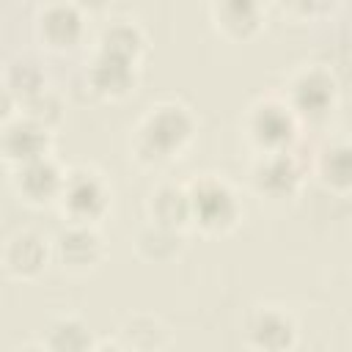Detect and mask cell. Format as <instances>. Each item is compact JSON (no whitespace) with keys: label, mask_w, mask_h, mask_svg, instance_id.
Here are the masks:
<instances>
[{"label":"cell","mask_w":352,"mask_h":352,"mask_svg":"<svg viewBox=\"0 0 352 352\" xmlns=\"http://www.w3.org/2000/svg\"><path fill=\"white\" fill-rule=\"evenodd\" d=\"M297 116L286 102L278 99H264L250 107L248 113V135L261 154H275V151H289V146L297 138Z\"/></svg>","instance_id":"3957f363"},{"label":"cell","mask_w":352,"mask_h":352,"mask_svg":"<svg viewBox=\"0 0 352 352\" xmlns=\"http://www.w3.org/2000/svg\"><path fill=\"white\" fill-rule=\"evenodd\" d=\"M143 47H146V38H143L140 28L126 19H118L116 25L104 28V33L99 38V55H107V58H116V60H124L132 66L138 63Z\"/></svg>","instance_id":"e0dca14e"},{"label":"cell","mask_w":352,"mask_h":352,"mask_svg":"<svg viewBox=\"0 0 352 352\" xmlns=\"http://www.w3.org/2000/svg\"><path fill=\"white\" fill-rule=\"evenodd\" d=\"M168 341V330L154 316H132L121 324V341L132 352H157Z\"/></svg>","instance_id":"d6986e66"},{"label":"cell","mask_w":352,"mask_h":352,"mask_svg":"<svg viewBox=\"0 0 352 352\" xmlns=\"http://www.w3.org/2000/svg\"><path fill=\"white\" fill-rule=\"evenodd\" d=\"M63 182H66V173L50 157H41V160H33L28 165H19L16 176H14L16 190L30 204H47V201L60 198Z\"/></svg>","instance_id":"9c48e42d"},{"label":"cell","mask_w":352,"mask_h":352,"mask_svg":"<svg viewBox=\"0 0 352 352\" xmlns=\"http://www.w3.org/2000/svg\"><path fill=\"white\" fill-rule=\"evenodd\" d=\"M47 148H50V129L33 124L30 118L6 121V129H3L6 160L16 162V165H28L33 160L47 157Z\"/></svg>","instance_id":"30bf717a"},{"label":"cell","mask_w":352,"mask_h":352,"mask_svg":"<svg viewBox=\"0 0 352 352\" xmlns=\"http://www.w3.org/2000/svg\"><path fill=\"white\" fill-rule=\"evenodd\" d=\"M104 245L102 236L91 228V226H80V223H69L58 236H55V256L58 261L72 270V272H85L94 270L102 261Z\"/></svg>","instance_id":"52a82bcc"},{"label":"cell","mask_w":352,"mask_h":352,"mask_svg":"<svg viewBox=\"0 0 352 352\" xmlns=\"http://www.w3.org/2000/svg\"><path fill=\"white\" fill-rule=\"evenodd\" d=\"M47 352H94V336L77 316H60L47 327Z\"/></svg>","instance_id":"ac0fdd59"},{"label":"cell","mask_w":352,"mask_h":352,"mask_svg":"<svg viewBox=\"0 0 352 352\" xmlns=\"http://www.w3.org/2000/svg\"><path fill=\"white\" fill-rule=\"evenodd\" d=\"M300 179L302 170L289 151L261 154V160L253 168V187L258 195L267 198H292L300 187Z\"/></svg>","instance_id":"8992f818"},{"label":"cell","mask_w":352,"mask_h":352,"mask_svg":"<svg viewBox=\"0 0 352 352\" xmlns=\"http://www.w3.org/2000/svg\"><path fill=\"white\" fill-rule=\"evenodd\" d=\"M190 212H192V223L209 234H220L236 226L242 209L236 195L231 192V187L223 179L214 176H201L195 179L190 187Z\"/></svg>","instance_id":"7a4b0ae2"},{"label":"cell","mask_w":352,"mask_h":352,"mask_svg":"<svg viewBox=\"0 0 352 352\" xmlns=\"http://www.w3.org/2000/svg\"><path fill=\"white\" fill-rule=\"evenodd\" d=\"M148 217H151L154 226H165V228H173V231H182L187 223H192L187 187L160 184L148 198Z\"/></svg>","instance_id":"7c38bea8"},{"label":"cell","mask_w":352,"mask_h":352,"mask_svg":"<svg viewBox=\"0 0 352 352\" xmlns=\"http://www.w3.org/2000/svg\"><path fill=\"white\" fill-rule=\"evenodd\" d=\"M245 336L256 352H286L294 344L297 330L289 314L278 308H258L248 319Z\"/></svg>","instance_id":"ba28073f"},{"label":"cell","mask_w":352,"mask_h":352,"mask_svg":"<svg viewBox=\"0 0 352 352\" xmlns=\"http://www.w3.org/2000/svg\"><path fill=\"white\" fill-rule=\"evenodd\" d=\"M212 16L217 30H223L228 38H250L261 25V6L248 0H231V3H214Z\"/></svg>","instance_id":"9a60e30c"},{"label":"cell","mask_w":352,"mask_h":352,"mask_svg":"<svg viewBox=\"0 0 352 352\" xmlns=\"http://www.w3.org/2000/svg\"><path fill=\"white\" fill-rule=\"evenodd\" d=\"M44 91V74L33 60H14L6 72V94H11L19 107Z\"/></svg>","instance_id":"44dd1931"},{"label":"cell","mask_w":352,"mask_h":352,"mask_svg":"<svg viewBox=\"0 0 352 352\" xmlns=\"http://www.w3.org/2000/svg\"><path fill=\"white\" fill-rule=\"evenodd\" d=\"M107 198H110V192L94 170H72V173H66L58 201L72 223L91 226L94 220H99L104 214Z\"/></svg>","instance_id":"5b68a950"},{"label":"cell","mask_w":352,"mask_h":352,"mask_svg":"<svg viewBox=\"0 0 352 352\" xmlns=\"http://www.w3.org/2000/svg\"><path fill=\"white\" fill-rule=\"evenodd\" d=\"M195 121L182 104H157L138 124L135 154L143 162H168L192 140Z\"/></svg>","instance_id":"6da1fadb"},{"label":"cell","mask_w":352,"mask_h":352,"mask_svg":"<svg viewBox=\"0 0 352 352\" xmlns=\"http://www.w3.org/2000/svg\"><path fill=\"white\" fill-rule=\"evenodd\" d=\"M316 176L324 187L336 192H349L352 190V143H330L322 148L316 160Z\"/></svg>","instance_id":"2e32d148"},{"label":"cell","mask_w":352,"mask_h":352,"mask_svg":"<svg viewBox=\"0 0 352 352\" xmlns=\"http://www.w3.org/2000/svg\"><path fill=\"white\" fill-rule=\"evenodd\" d=\"M25 107V118H30L33 124H38V126H44V129H52L58 121H60V110H63V104H60V99L52 94V91H41V94H36L30 102H25L22 104Z\"/></svg>","instance_id":"7402d4cb"},{"label":"cell","mask_w":352,"mask_h":352,"mask_svg":"<svg viewBox=\"0 0 352 352\" xmlns=\"http://www.w3.org/2000/svg\"><path fill=\"white\" fill-rule=\"evenodd\" d=\"M38 36L52 50H69L82 36V14L72 3H52L44 6L38 14Z\"/></svg>","instance_id":"8fae6325"},{"label":"cell","mask_w":352,"mask_h":352,"mask_svg":"<svg viewBox=\"0 0 352 352\" xmlns=\"http://www.w3.org/2000/svg\"><path fill=\"white\" fill-rule=\"evenodd\" d=\"M88 80H91L96 94L118 99V96L132 91V85H135V66L96 52V58L91 63V72H88Z\"/></svg>","instance_id":"5bb4252c"},{"label":"cell","mask_w":352,"mask_h":352,"mask_svg":"<svg viewBox=\"0 0 352 352\" xmlns=\"http://www.w3.org/2000/svg\"><path fill=\"white\" fill-rule=\"evenodd\" d=\"M6 272L14 278H33L47 264V245L33 231H19L6 245Z\"/></svg>","instance_id":"4fadbf2b"},{"label":"cell","mask_w":352,"mask_h":352,"mask_svg":"<svg viewBox=\"0 0 352 352\" xmlns=\"http://www.w3.org/2000/svg\"><path fill=\"white\" fill-rule=\"evenodd\" d=\"M135 250L146 261H168V258H173L182 250V231H173V228L148 223L146 228L138 231Z\"/></svg>","instance_id":"ffe728a7"},{"label":"cell","mask_w":352,"mask_h":352,"mask_svg":"<svg viewBox=\"0 0 352 352\" xmlns=\"http://www.w3.org/2000/svg\"><path fill=\"white\" fill-rule=\"evenodd\" d=\"M94 352H132V349H126L124 344H102V346H96Z\"/></svg>","instance_id":"603a6c76"},{"label":"cell","mask_w":352,"mask_h":352,"mask_svg":"<svg viewBox=\"0 0 352 352\" xmlns=\"http://www.w3.org/2000/svg\"><path fill=\"white\" fill-rule=\"evenodd\" d=\"M286 104L297 118L319 121L324 118L336 104V80L322 66H308L289 82V99Z\"/></svg>","instance_id":"277c9868"}]
</instances>
